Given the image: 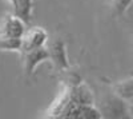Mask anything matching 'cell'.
Wrapping results in <instances>:
<instances>
[{
    "label": "cell",
    "mask_w": 133,
    "mask_h": 119,
    "mask_svg": "<svg viewBox=\"0 0 133 119\" xmlns=\"http://www.w3.org/2000/svg\"><path fill=\"white\" fill-rule=\"evenodd\" d=\"M129 9H133V3H132V5H130V8H129ZM129 9H128V11H129Z\"/></svg>",
    "instance_id": "cell-12"
},
{
    "label": "cell",
    "mask_w": 133,
    "mask_h": 119,
    "mask_svg": "<svg viewBox=\"0 0 133 119\" xmlns=\"http://www.w3.org/2000/svg\"><path fill=\"white\" fill-rule=\"evenodd\" d=\"M25 21L15 14H7L0 19V39H23L25 34Z\"/></svg>",
    "instance_id": "cell-2"
},
{
    "label": "cell",
    "mask_w": 133,
    "mask_h": 119,
    "mask_svg": "<svg viewBox=\"0 0 133 119\" xmlns=\"http://www.w3.org/2000/svg\"><path fill=\"white\" fill-rule=\"evenodd\" d=\"M23 39H0V51H21Z\"/></svg>",
    "instance_id": "cell-9"
},
{
    "label": "cell",
    "mask_w": 133,
    "mask_h": 119,
    "mask_svg": "<svg viewBox=\"0 0 133 119\" xmlns=\"http://www.w3.org/2000/svg\"><path fill=\"white\" fill-rule=\"evenodd\" d=\"M51 60L56 64V66L61 70H66L69 67V62H68V56H66V50H65V44L61 39H57L52 43L51 46Z\"/></svg>",
    "instance_id": "cell-5"
},
{
    "label": "cell",
    "mask_w": 133,
    "mask_h": 119,
    "mask_svg": "<svg viewBox=\"0 0 133 119\" xmlns=\"http://www.w3.org/2000/svg\"><path fill=\"white\" fill-rule=\"evenodd\" d=\"M15 8V15L29 23L32 17V0H9Z\"/></svg>",
    "instance_id": "cell-7"
},
{
    "label": "cell",
    "mask_w": 133,
    "mask_h": 119,
    "mask_svg": "<svg viewBox=\"0 0 133 119\" xmlns=\"http://www.w3.org/2000/svg\"><path fill=\"white\" fill-rule=\"evenodd\" d=\"M129 104H133V98H132V100L129 102Z\"/></svg>",
    "instance_id": "cell-11"
},
{
    "label": "cell",
    "mask_w": 133,
    "mask_h": 119,
    "mask_svg": "<svg viewBox=\"0 0 133 119\" xmlns=\"http://www.w3.org/2000/svg\"><path fill=\"white\" fill-rule=\"evenodd\" d=\"M47 39H48L47 32L41 27H33V28L25 31V34L23 36V48H21V51L25 52L29 50L44 47Z\"/></svg>",
    "instance_id": "cell-4"
},
{
    "label": "cell",
    "mask_w": 133,
    "mask_h": 119,
    "mask_svg": "<svg viewBox=\"0 0 133 119\" xmlns=\"http://www.w3.org/2000/svg\"><path fill=\"white\" fill-rule=\"evenodd\" d=\"M51 60V52L45 47L29 50L24 52V70L27 75H32L39 64Z\"/></svg>",
    "instance_id": "cell-3"
},
{
    "label": "cell",
    "mask_w": 133,
    "mask_h": 119,
    "mask_svg": "<svg viewBox=\"0 0 133 119\" xmlns=\"http://www.w3.org/2000/svg\"><path fill=\"white\" fill-rule=\"evenodd\" d=\"M133 3V0H112V9L113 14L117 16L124 15L125 12H128V9L130 8Z\"/></svg>",
    "instance_id": "cell-10"
},
{
    "label": "cell",
    "mask_w": 133,
    "mask_h": 119,
    "mask_svg": "<svg viewBox=\"0 0 133 119\" xmlns=\"http://www.w3.org/2000/svg\"><path fill=\"white\" fill-rule=\"evenodd\" d=\"M100 112L103 118H112V119H123L129 118V103L124 99H121L115 92L112 95L105 96L101 106H100Z\"/></svg>",
    "instance_id": "cell-1"
},
{
    "label": "cell",
    "mask_w": 133,
    "mask_h": 119,
    "mask_svg": "<svg viewBox=\"0 0 133 119\" xmlns=\"http://www.w3.org/2000/svg\"><path fill=\"white\" fill-rule=\"evenodd\" d=\"M113 92L129 103L133 98V78L117 82L113 86Z\"/></svg>",
    "instance_id": "cell-8"
},
{
    "label": "cell",
    "mask_w": 133,
    "mask_h": 119,
    "mask_svg": "<svg viewBox=\"0 0 133 119\" xmlns=\"http://www.w3.org/2000/svg\"><path fill=\"white\" fill-rule=\"evenodd\" d=\"M71 100L76 104H93V92L85 83H80L72 87L71 90Z\"/></svg>",
    "instance_id": "cell-6"
}]
</instances>
